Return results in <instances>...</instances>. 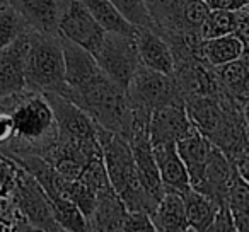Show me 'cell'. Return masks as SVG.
<instances>
[{
    "label": "cell",
    "instance_id": "1",
    "mask_svg": "<svg viewBox=\"0 0 249 232\" xmlns=\"http://www.w3.org/2000/svg\"><path fill=\"white\" fill-rule=\"evenodd\" d=\"M0 111H5L14 122V137L0 154H36L43 156L56 140V125L52 107L43 94L22 89L12 96L0 97Z\"/></svg>",
    "mask_w": 249,
    "mask_h": 232
},
{
    "label": "cell",
    "instance_id": "2",
    "mask_svg": "<svg viewBox=\"0 0 249 232\" xmlns=\"http://www.w3.org/2000/svg\"><path fill=\"white\" fill-rule=\"evenodd\" d=\"M62 96L86 111L97 126L118 133L128 140L132 130V106L124 89L114 84L103 70L80 86L67 89Z\"/></svg>",
    "mask_w": 249,
    "mask_h": 232
},
{
    "label": "cell",
    "instance_id": "3",
    "mask_svg": "<svg viewBox=\"0 0 249 232\" xmlns=\"http://www.w3.org/2000/svg\"><path fill=\"white\" fill-rule=\"evenodd\" d=\"M97 140L101 145V156L107 179L114 193L123 201L124 208L128 212L150 214L159 200L150 196L140 183L128 140L101 126H97Z\"/></svg>",
    "mask_w": 249,
    "mask_h": 232
},
{
    "label": "cell",
    "instance_id": "4",
    "mask_svg": "<svg viewBox=\"0 0 249 232\" xmlns=\"http://www.w3.org/2000/svg\"><path fill=\"white\" fill-rule=\"evenodd\" d=\"M26 89L35 92L65 94V67L60 36L39 35L29 29V46L24 58Z\"/></svg>",
    "mask_w": 249,
    "mask_h": 232
},
{
    "label": "cell",
    "instance_id": "5",
    "mask_svg": "<svg viewBox=\"0 0 249 232\" xmlns=\"http://www.w3.org/2000/svg\"><path fill=\"white\" fill-rule=\"evenodd\" d=\"M133 109L152 113L166 106H184L183 94L169 73L156 72L140 65L124 89Z\"/></svg>",
    "mask_w": 249,
    "mask_h": 232
},
{
    "label": "cell",
    "instance_id": "6",
    "mask_svg": "<svg viewBox=\"0 0 249 232\" xmlns=\"http://www.w3.org/2000/svg\"><path fill=\"white\" fill-rule=\"evenodd\" d=\"M11 200L18 210V215L26 224L45 232H63L58 222L55 220L52 203L43 188L31 174L19 166L16 173L14 188L11 191Z\"/></svg>",
    "mask_w": 249,
    "mask_h": 232
},
{
    "label": "cell",
    "instance_id": "7",
    "mask_svg": "<svg viewBox=\"0 0 249 232\" xmlns=\"http://www.w3.org/2000/svg\"><path fill=\"white\" fill-rule=\"evenodd\" d=\"M92 56L96 58L99 69L121 89H126L132 75L140 67L133 38L114 33L104 35L103 43Z\"/></svg>",
    "mask_w": 249,
    "mask_h": 232
},
{
    "label": "cell",
    "instance_id": "8",
    "mask_svg": "<svg viewBox=\"0 0 249 232\" xmlns=\"http://www.w3.org/2000/svg\"><path fill=\"white\" fill-rule=\"evenodd\" d=\"M56 125V137L73 142L97 140V125L86 111L58 92H45Z\"/></svg>",
    "mask_w": 249,
    "mask_h": 232
},
{
    "label": "cell",
    "instance_id": "9",
    "mask_svg": "<svg viewBox=\"0 0 249 232\" xmlns=\"http://www.w3.org/2000/svg\"><path fill=\"white\" fill-rule=\"evenodd\" d=\"M58 33L62 38L75 43L92 55L106 35L79 0H65L58 21Z\"/></svg>",
    "mask_w": 249,
    "mask_h": 232
},
{
    "label": "cell",
    "instance_id": "10",
    "mask_svg": "<svg viewBox=\"0 0 249 232\" xmlns=\"http://www.w3.org/2000/svg\"><path fill=\"white\" fill-rule=\"evenodd\" d=\"M193 132L195 126L191 125L184 106H166L150 113L149 139L152 145L176 143Z\"/></svg>",
    "mask_w": 249,
    "mask_h": 232
},
{
    "label": "cell",
    "instance_id": "11",
    "mask_svg": "<svg viewBox=\"0 0 249 232\" xmlns=\"http://www.w3.org/2000/svg\"><path fill=\"white\" fill-rule=\"evenodd\" d=\"M29 46V29L14 43L0 50V97L12 96L26 89L24 58Z\"/></svg>",
    "mask_w": 249,
    "mask_h": 232
},
{
    "label": "cell",
    "instance_id": "12",
    "mask_svg": "<svg viewBox=\"0 0 249 232\" xmlns=\"http://www.w3.org/2000/svg\"><path fill=\"white\" fill-rule=\"evenodd\" d=\"M29 29L48 36H60L58 21L65 0H9Z\"/></svg>",
    "mask_w": 249,
    "mask_h": 232
},
{
    "label": "cell",
    "instance_id": "13",
    "mask_svg": "<svg viewBox=\"0 0 249 232\" xmlns=\"http://www.w3.org/2000/svg\"><path fill=\"white\" fill-rule=\"evenodd\" d=\"M140 65L173 75V52L160 33L150 28H137L133 35Z\"/></svg>",
    "mask_w": 249,
    "mask_h": 232
},
{
    "label": "cell",
    "instance_id": "14",
    "mask_svg": "<svg viewBox=\"0 0 249 232\" xmlns=\"http://www.w3.org/2000/svg\"><path fill=\"white\" fill-rule=\"evenodd\" d=\"M152 152L162 190L179 195L190 190V178L176 150V143H157V145H152Z\"/></svg>",
    "mask_w": 249,
    "mask_h": 232
},
{
    "label": "cell",
    "instance_id": "15",
    "mask_svg": "<svg viewBox=\"0 0 249 232\" xmlns=\"http://www.w3.org/2000/svg\"><path fill=\"white\" fill-rule=\"evenodd\" d=\"M232 171H234V164L213 145L210 157H208L207 167L203 171V176L193 190L207 195L217 203L225 205V196H227Z\"/></svg>",
    "mask_w": 249,
    "mask_h": 232
},
{
    "label": "cell",
    "instance_id": "16",
    "mask_svg": "<svg viewBox=\"0 0 249 232\" xmlns=\"http://www.w3.org/2000/svg\"><path fill=\"white\" fill-rule=\"evenodd\" d=\"M126 215L128 210L124 208L123 201L109 186L97 193L96 205L92 214L87 218V224L90 232H121Z\"/></svg>",
    "mask_w": 249,
    "mask_h": 232
},
{
    "label": "cell",
    "instance_id": "17",
    "mask_svg": "<svg viewBox=\"0 0 249 232\" xmlns=\"http://www.w3.org/2000/svg\"><path fill=\"white\" fill-rule=\"evenodd\" d=\"M225 35H235L244 45H249V11H210L200 28L201 39H212Z\"/></svg>",
    "mask_w": 249,
    "mask_h": 232
},
{
    "label": "cell",
    "instance_id": "18",
    "mask_svg": "<svg viewBox=\"0 0 249 232\" xmlns=\"http://www.w3.org/2000/svg\"><path fill=\"white\" fill-rule=\"evenodd\" d=\"M212 149H213V145L208 142V139H205L196 130L191 135L176 142V150L184 164L191 188H195L200 183L205 167H207L208 157L212 154Z\"/></svg>",
    "mask_w": 249,
    "mask_h": 232
},
{
    "label": "cell",
    "instance_id": "19",
    "mask_svg": "<svg viewBox=\"0 0 249 232\" xmlns=\"http://www.w3.org/2000/svg\"><path fill=\"white\" fill-rule=\"evenodd\" d=\"M157 33L169 38L178 35H191L184 31L183 11L186 0H143Z\"/></svg>",
    "mask_w": 249,
    "mask_h": 232
},
{
    "label": "cell",
    "instance_id": "20",
    "mask_svg": "<svg viewBox=\"0 0 249 232\" xmlns=\"http://www.w3.org/2000/svg\"><path fill=\"white\" fill-rule=\"evenodd\" d=\"M60 41H62L67 89L80 86V84L86 82L89 77H92L97 70H101L96 58L92 56V53L80 48L79 45L69 41V39L62 38V36H60Z\"/></svg>",
    "mask_w": 249,
    "mask_h": 232
},
{
    "label": "cell",
    "instance_id": "21",
    "mask_svg": "<svg viewBox=\"0 0 249 232\" xmlns=\"http://www.w3.org/2000/svg\"><path fill=\"white\" fill-rule=\"evenodd\" d=\"M156 232H183L188 229L183 198L179 193L164 191L154 210L149 214Z\"/></svg>",
    "mask_w": 249,
    "mask_h": 232
},
{
    "label": "cell",
    "instance_id": "22",
    "mask_svg": "<svg viewBox=\"0 0 249 232\" xmlns=\"http://www.w3.org/2000/svg\"><path fill=\"white\" fill-rule=\"evenodd\" d=\"M222 87L237 103L248 106L249 99V53H244L239 58L213 67Z\"/></svg>",
    "mask_w": 249,
    "mask_h": 232
},
{
    "label": "cell",
    "instance_id": "23",
    "mask_svg": "<svg viewBox=\"0 0 249 232\" xmlns=\"http://www.w3.org/2000/svg\"><path fill=\"white\" fill-rule=\"evenodd\" d=\"M244 53H249L248 45H244L241 38L235 35L201 39L200 43V58L212 67H220L224 63H229Z\"/></svg>",
    "mask_w": 249,
    "mask_h": 232
},
{
    "label": "cell",
    "instance_id": "24",
    "mask_svg": "<svg viewBox=\"0 0 249 232\" xmlns=\"http://www.w3.org/2000/svg\"><path fill=\"white\" fill-rule=\"evenodd\" d=\"M181 198H183L188 227L195 229L196 232H203L217 215L218 208L222 207L220 203L212 200L210 196L193 190V188L181 193Z\"/></svg>",
    "mask_w": 249,
    "mask_h": 232
},
{
    "label": "cell",
    "instance_id": "25",
    "mask_svg": "<svg viewBox=\"0 0 249 232\" xmlns=\"http://www.w3.org/2000/svg\"><path fill=\"white\" fill-rule=\"evenodd\" d=\"M79 2L89 11V14L96 19V22L106 33H114V35H123L133 38L137 28L130 24L118 12V9L111 4L109 0H79Z\"/></svg>",
    "mask_w": 249,
    "mask_h": 232
},
{
    "label": "cell",
    "instance_id": "26",
    "mask_svg": "<svg viewBox=\"0 0 249 232\" xmlns=\"http://www.w3.org/2000/svg\"><path fill=\"white\" fill-rule=\"evenodd\" d=\"M29 29L21 16L16 12L11 4L0 11V50L14 43L22 33Z\"/></svg>",
    "mask_w": 249,
    "mask_h": 232
},
{
    "label": "cell",
    "instance_id": "27",
    "mask_svg": "<svg viewBox=\"0 0 249 232\" xmlns=\"http://www.w3.org/2000/svg\"><path fill=\"white\" fill-rule=\"evenodd\" d=\"M109 2L132 26L154 29V22L150 19L143 0H109Z\"/></svg>",
    "mask_w": 249,
    "mask_h": 232
},
{
    "label": "cell",
    "instance_id": "28",
    "mask_svg": "<svg viewBox=\"0 0 249 232\" xmlns=\"http://www.w3.org/2000/svg\"><path fill=\"white\" fill-rule=\"evenodd\" d=\"M208 12L210 9L205 4V0H186L183 11L184 31L191 33V35H200V28Z\"/></svg>",
    "mask_w": 249,
    "mask_h": 232
},
{
    "label": "cell",
    "instance_id": "29",
    "mask_svg": "<svg viewBox=\"0 0 249 232\" xmlns=\"http://www.w3.org/2000/svg\"><path fill=\"white\" fill-rule=\"evenodd\" d=\"M121 232H156V229H154L152 222H150L149 214H143V212H128Z\"/></svg>",
    "mask_w": 249,
    "mask_h": 232
},
{
    "label": "cell",
    "instance_id": "30",
    "mask_svg": "<svg viewBox=\"0 0 249 232\" xmlns=\"http://www.w3.org/2000/svg\"><path fill=\"white\" fill-rule=\"evenodd\" d=\"M203 232H235L234 220H232L227 205H222L218 208L217 215H215L213 220L210 222V225Z\"/></svg>",
    "mask_w": 249,
    "mask_h": 232
},
{
    "label": "cell",
    "instance_id": "31",
    "mask_svg": "<svg viewBox=\"0 0 249 232\" xmlns=\"http://www.w3.org/2000/svg\"><path fill=\"white\" fill-rule=\"evenodd\" d=\"M210 11H241L249 5V0H205Z\"/></svg>",
    "mask_w": 249,
    "mask_h": 232
},
{
    "label": "cell",
    "instance_id": "32",
    "mask_svg": "<svg viewBox=\"0 0 249 232\" xmlns=\"http://www.w3.org/2000/svg\"><path fill=\"white\" fill-rule=\"evenodd\" d=\"M14 137V122L5 111H0V145H5Z\"/></svg>",
    "mask_w": 249,
    "mask_h": 232
},
{
    "label": "cell",
    "instance_id": "33",
    "mask_svg": "<svg viewBox=\"0 0 249 232\" xmlns=\"http://www.w3.org/2000/svg\"><path fill=\"white\" fill-rule=\"evenodd\" d=\"M14 232H45V231H41V229L33 227V225L26 224L24 220H19L18 224H16V227H14Z\"/></svg>",
    "mask_w": 249,
    "mask_h": 232
},
{
    "label": "cell",
    "instance_id": "34",
    "mask_svg": "<svg viewBox=\"0 0 249 232\" xmlns=\"http://www.w3.org/2000/svg\"><path fill=\"white\" fill-rule=\"evenodd\" d=\"M7 4H9V0H0V11H2Z\"/></svg>",
    "mask_w": 249,
    "mask_h": 232
},
{
    "label": "cell",
    "instance_id": "35",
    "mask_svg": "<svg viewBox=\"0 0 249 232\" xmlns=\"http://www.w3.org/2000/svg\"><path fill=\"white\" fill-rule=\"evenodd\" d=\"M183 232H196V231H195V229H191V227H188V229H184Z\"/></svg>",
    "mask_w": 249,
    "mask_h": 232
}]
</instances>
